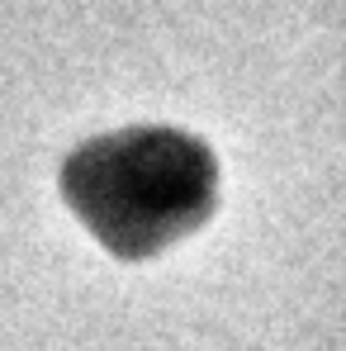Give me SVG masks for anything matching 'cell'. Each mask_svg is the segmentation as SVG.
Masks as SVG:
<instances>
[{
  "label": "cell",
  "mask_w": 346,
  "mask_h": 351,
  "mask_svg": "<svg viewBox=\"0 0 346 351\" xmlns=\"http://www.w3.org/2000/svg\"><path fill=\"white\" fill-rule=\"evenodd\" d=\"M66 195L114 252L138 256L209 214L214 162L175 133H119L71 157Z\"/></svg>",
  "instance_id": "6da1fadb"
}]
</instances>
